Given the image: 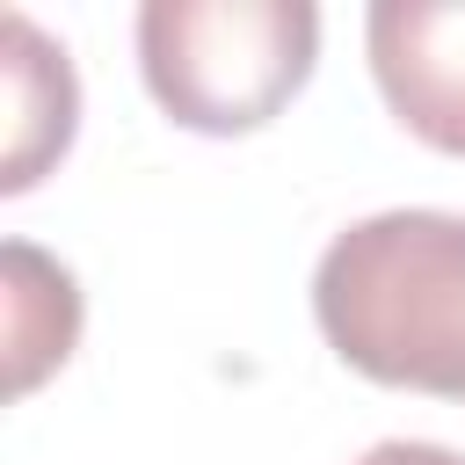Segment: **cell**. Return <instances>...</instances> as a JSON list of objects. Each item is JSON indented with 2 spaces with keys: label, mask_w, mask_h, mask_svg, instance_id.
I'll use <instances>...</instances> for the list:
<instances>
[{
  "label": "cell",
  "mask_w": 465,
  "mask_h": 465,
  "mask_svg": "<svg viewBox=\"0 0 465 465\" xmlns=\"http://www.w3.org/2000/svg\"><path fill=\"white\" fill-rule=\"evenodd\" d=\"M320 7L312 0H145L138 65L153 102L211 138L269 124L312 73Z\"/></svg>",
  "instance_id": "2"
},
{
  "label": "cell",
  "mask_w": 465,
  "mask_h": 465,
  "mask_svg": "<svg viewBox=\"0 0 465 465\" xmlns=\"http://www.w3.org/2000/svg\"><path fill=\"white\" fill-rule=\"evenodd\" d=\"M363 44L392 116L436 153H465V0H378Z\"/></svg>",
  "instance_id": "3"
},
{
  "label": "cell",
  "mask_w": 465,
  "mask_h": 465,
  "mask_svg": "<svg viewBox=\"0 0 465 465\" xmlns=\"http://www.w3.org/2000/svg\"><path fill=\"white\" fill-rule=\"evenodd\" d=\"M356 465H465L458 450H443V443H414V436H392V443H371Z\"/></svg>",
  "instance_id": "6"
},
{
  "label": "cell",
  "mask_w": 465,
  "mask_h": 465,
  "mask_svg": "<svg viewBox=\"0 0 465 465\" xmlns=\"http://www.w3.org/2000/svg\"><path fill=\"white\" fill-rule=\"evenodd\" d=\"M0 58H7V167H0V189L15 196V189H29L73 145L80 87H73L65 51L29 15H7L0 22Z\"/></svg>",
  "instance_id": "4"
},
{
  "label": "cell",
  "mask_w": 465,
  "mask_h": 465,
  "mask_svg": "<svg viewBox=\"0 0 465 465\" xmlns=\"http://www.w3.org/2000/svg\"><path fill=\"white\" fill-rule=\"evenodd\" d=\"M0 269H7V392H29L51 363L73 356L80 291H73V276H65L51 254H36L29 240H7Z\"/></svg>",
  "instance_id": "5"
},
{
  "label": "cell",
  "mask_w": 465,
  "mask_h": 465,
  "mask_svg": "<svg viewBox=\"0 0 465 465\" xmlns=\"http://www.w3.org/2000/svg\"><path fill=\"white\" fill-rule=\"evenodd\" d=\"M312 320L327 349L407 392L465 400V218L378 211L327 240L312 269Z\"/></svg>",
  "instance_id": "1"
}]
</instances>
